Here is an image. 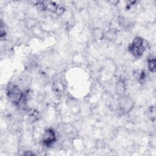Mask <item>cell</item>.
<instances>
[{"instance_id": "obj_1", "label": "cell", "mask_w": 156, "mask_h": 156, "mask_svg": "<svg viewBox=\"0 0 156 156\" xmlns=\"http://www.w3.org/2000/svg\"><path fill=\"white\" fill-rule=\"evenodd\" d=\"M145 48L144 41L140 37H136L129 47L130 52L135 57L142 55L145 51Z\"/></svg>"}, {"instance_id": "obj_4", "label": "cell", "mask_w": 156, "mask_h": 156, "mask_svg": "<svg viewBox=\"0 0 156 156\" xmlns=\"http://www.w3.org/2000/svg\"><path fill=\"white\" fill-rule=\"evenodd\" d=\"M119 104L121 110L126 113L129 112L132 108L133 107L132 101L130 99L127 98H122Z\"/></svg>"}, {"instance_id": "obj_2", "label": "cell", "mask_w": 156, "mask_h": 156, "mask_svg": "<svg viewBox=\"0 0 156 156\" xmlns=\"http://www.w3.org/2000/svg\"><path fill=\"white\" fill-rule=\"evenodd\" d=\"M7 94L9 101L15 104H18L23 97V93L20 88L13 84L8 86Z\"/></svg>"}, {"instance_id": "obj_5", "label": "cell", "mask_w": 156, "mask_h": 156, "mask_svg": "<svg viewBox=\"0 0 156 156\" xmlns=\"http://www.w3.org/2000/svg\"><path fill=\"white\" fill-rule=\"evenodd\" d=\"M116 91L119 95H122L125 92V85L122 80H119L116 85Z\"/></svg>"}, {"instance_id": "obj_3", "label": "cell", "mask_w": 156, "mask_h": 156, "mask_svg": "<svg viewBox=\"0 0 156 156\" xmlns=\"http://www.w3.org/2000/svg\"><path fill=\"white\" fill-rule=\"evenodd\" d=\"M56 140V135L54 131L51 129H48L45 130L43 138V144L46 145L47 146H50Z\"/></svg>"}, {"instance_id": "obj_6", "label": "cell", "mask_w": 156, "mask_h": 156, "mask_svg": "<svg viewBox=\"0 0 156 156\" xmlns=\"http://www.w3.org/2000/svg\"><path fill=\"white\" fill-rule=\"evenodd\" d=\"M147 65H148V68L149 69L154 73L155 71V59L154 57H151L148 59L147 61Z\"/></svg>"}]
</instances>
